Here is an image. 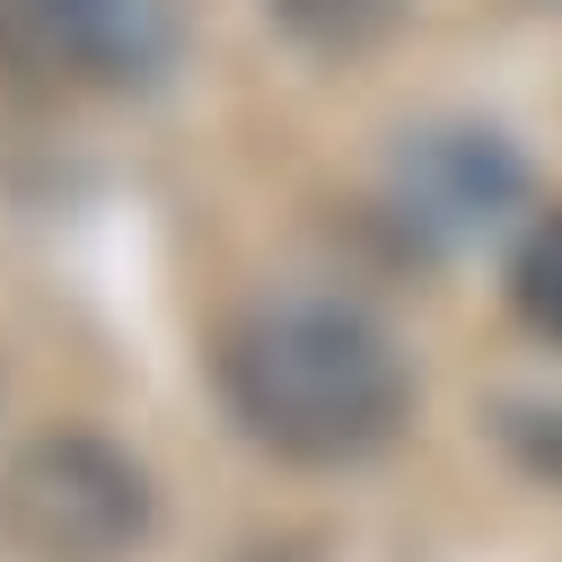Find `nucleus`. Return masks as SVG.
Returning <instances> with one entry per match:
<instances>
[{"label": "nucleus", "mask_w": 562, "mask_h": 562, "mask_svg": "<svg viewBox=\"0 0 562 562\" xmlns=\"http://www.w3.org/2000/svg\"><path fill=\"white\" fill-rule=\"evenodd\" d=\"M220 395L237 430L290 465H360L378 457L413 413V369L395 334L325 290L255 299L220 334Z\"/></svg>", "instance_id": "1"}, {"label": "nucleus", "mask_w": 562, "mask_h": 562, "mask_svg": "<svg viewBox=\"0 0 562 562\" xmlns=\"http://www.w3.org/2000/svg\"><path fill=\"white\" fill-rule=\"evenodd\" d=\"M0 536L26 562H123L149 536V474L97 430H44L0 465Z\"/></svg>", "instance_id": "2"}, {"label": "nucleus", "mask_w": 562, "mask_h": 562, "mask_svg": "<svg viewBox=\"0 0 562 562\" xmlns=\"http://www.w3.org/2000/svg\"><path fill=\"white\" fill-rule=\"evenodd\" d=\"M0 61L123 88L167 61V0H0Z\"/></svg>", "instance_id": "3"}, {"label": "nucleus", "mask_w": 562, "mask_h": 562, "mask_svg": "<svg viewBox=\"0 0 562 562\" xmlns=\"http://www.w3.org/2000/svg\"><path fill=\"white\" fill-rule=\"evenodd\" d=\"M395 202L422 237H474L518 202V158L501 132H422L395 158Z\"/></svg>", "instance_id": "4"}, {"label": "nucleus", "mask_w": 562, "mask_h": 562, "mask_svg": "<svg viewBox=\"0 0 562 562\" xmlns=\"http://www.w3.org/2000/svg\"><path fill=\"white\" fill-rule=\"evenodd\" d=\"M509 307H518V325H527L536 342L562 351V211L527 220V237H518V255H509Z\"/></svg>", "instance_id": "5"}, {"label": "nucleus", "mask_w": 562, "mask_h": 562, "mask_svg": "<svg viewBox=\"0 0 562 562\" xmlns=\"http://www.w3.org/2000/svg\"><path fill=\"white\" fill-rule=\"evenodd\" d=\"M272 9H281V26H299L325 53H351V44L395 26V0H272Z\"/></svg>", "instance_id": "6"}]
</instances>
